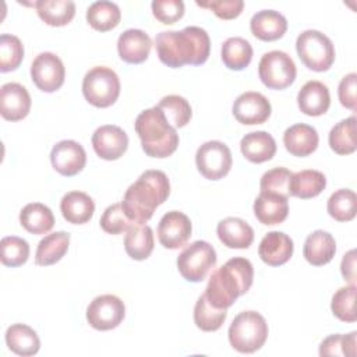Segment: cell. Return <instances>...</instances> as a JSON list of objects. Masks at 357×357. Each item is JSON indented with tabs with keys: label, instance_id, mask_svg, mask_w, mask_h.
<instances>
[{
	"label": "cell",
	"instance_id": "6da1fadb",
	"mask_svg": "<svg viewBox=\"0 0 357 357\" xmlns=\"http://www.w3.org/2000/svg\"><path fill=\"white\" fill-rule=\"evenodd\" d=\"M159 60L172 68L185 64H204L211 53L208 32L199 26H185L181 31H162L155 38Z\"/></svg>",
	"mask_w": 357,
	"mask_h": 357
},
{
	"label": "cell",
	"instance_id": "7a4b0ae2",
	"mask_svg": "<svg viewBox=\"0 0 357 357\" xmlns=\"http://www.w3.org/2000/svg\"><path fill=\"white\" fill-rule=\"evenodd\" d=\"M170 194V183L162 170H145L126 191L121 206L134 223H146Z\"/></svg>",
	"mask_w": 357,
	"mask_h": 357
},
{
	"label": "cell",
	"instance_id": "3957f363",
	"mask_svg": "<svg viewBox=\"0 0 357 357\" xmlns=\"http://www.w3.org/2000/svg\"><path fill=\"white\" fill-rule=\"evenodd\" d=\"M252 280V264L247 258L234 257L211 275L204 294L215 308L227 310L250 290Z\"/></svg>",
	"mask_w": 357,
	"mask_h": 357
},
{
	"label": "cell",
	"instance_id": "277c9868",
	"mask_svg": "<svg viewBox=\"0 0 357 357\" xmlns=\"http://www.w3.org/2000/svg\"><path fill=\"white\" fill-rule=\"evenodd\" d=\"M135 131L144 152L151 158H167L178 146V134L158 106L145 109L135 119Z\"/></svg>",
	"mask_w": 357,
	"mask_h": 357
},
{
	"label": "cell",
	"instance_id": "5b68a950",
	"mask_svg": "<svg viewBox=\"0 0 357 357\" xmlns=\"http://www.w3.org/2000/svg\"><path fill=\"white\" fill-rule=\"evenodd\" d=\"M230 346L238 353H254L259 350L268 337V324L257 311H243L234 317L229 326Z\"/></svg>",
	"mask_w": 357,
	"mask_h": 357
},
{
	"label": "cell",
	"instance_id": "8992f818",
	"mask_svg": "<svg viewBox=\"0 0 357 357\" xmlns=\"http://www.w3.org/2000/svg\"><path fill=\"white\" fill-rule=\"evenodd\" d=\"M296 50L301 63L312 71H328L335 61L332 40L317 29H307L297 36Z\"/></svg>",
	"mask_w": 357,
	"mask_h": 357
},
{
	"label": "cell",
	"instance_id": "52a82bcc",
	"mask_svg": "<svg viewBox=\"0 0 357 357\" xmlns=\"http://www.w3.org/2000/svg\"><path fill=\"white\" fill-rule=\"evenodd\" d=\"M84 98L95 107L112 106L120 95L119 75L109 67L96 66L82 79Z\"/></svg>",
	"mask_w": 357,
	"mask_h": 357
},
{
	"label": "cell",
	"instance_id": "ba28073f",
	"mask_svg": "<svg viewBox=\"0 0 357 357\" xmlns=\"http://www.w3.org/2000/svg\"><path fill=\"white\" fill-rule=\"evenodd\" d=\"M216 259L215 248L204 240H197L180 252L177 257V269L185 280L198 283L216 265Z\"/></svg>",
	"mask_w": 357,
	"mask_h": 357
},
{
	"label": "cell",
	"instance_id": "9c48e42d",
	"mask_svg": "<svg viewBox=\"0 0 357 357\" xmlns=\"http://www.w3.org/2000/svg\"><path fill=\"white\" fill-rule=\"evenodd\" d=\"M297 68L293 59L282 50H271L265 53L258 64V75L269 89H284L296 79Z\"/></svg>",
	"mask_w": 357,
	"mask_h": 357
},
{
	"label": "cell",
	"instance_id": "30bf717a",
	"mask_svg": "<svg viewBox=\"0 0 357 357\" xmlns=\"http://www.w3.org/2000/svg\"><path fill=\"white\" fill-rule=\"evenodd\" d=\"M198 172L208 180H220L231 169L233 158L229 146L220 141L204 142L195 153Z\"/></svg>",
	"mask_w": 357,
	"mask_h": 357
},
{
	"label": "cell",
	"instance_id": "8fae6325",
	"mask_svg": "<svg viewBox=\"0 0 357 357\" xmlns=\"http://www.w3.org/2000/svg\"><path fill=\"white\" fill-rule=\"evenodd\" d=\"M126 315L123 300L114 294L95 297L86 308V321L96 331H110L117 328Z\"/></svg>",
	"mask_w": 357,
	"mask_h": 357
},
{
	"label": "cell",
	"instance_id": "7c38bea8",
	"mask_svg": "<svg viewBox=\"0 0 357 357\" xmlns=\"http://www.w3.org/2000/svg\"><path fill=\"white\" fill-rule=\"evenodd\" d=\"M31 78L38 89L54 92L61 88L66 78V68L59 56L50 52L39 53L31 64Z\"/></svg>",
	"mask_w": 357,
	"mask_h": 357
},
{
	"label": "cell",
	"instance_id": "4fadbf2b",
	"mask_svg": "<svg viewBox=\"0 0 357 357\" xmlns=\"http://www.w3.org/2000/svg\"><path fill=\"white\" fill-rule=\"evenodd\" d=\"M192 231L190 218L180 211H170L162 216L158 225L159 243L169 250L183 247Z\"/></svg>",
	"mask_w": 357,
	"mask_h": 357
},
{
	"label": "cell",
	"instance_id": "5bb4252c",
	"mask_svg": "<svg viewBox=\"0 0 357 357\" xmlns=\"http://www.w3.org/2000/svg\"><path fill=\"white\" fill-rule=\"evenodd\" d=\"M50 162L57 173L71 177L85 167L86 152L79 142L74 139H63L53 146L50 152Z\"/></svg>",
	"mask_w": 357,
	"mask_h": 357
},
{
	"label": "cell",
	"instance_id": "9a60e30c",
	"mask_svg": "<svg viewBox=\"0 0 357 357\" xmlns=\"http://www.w3.org/2000/svg\"><path fill=\"white\" fill-rule=\"evenodd\" d=\"M272 112L271 102L259 92L248 91L241 93L233 103V116L245 126L265 123Z\"/></svg>",
	"mask_w": 357,
	"mask_h": 357
},
{
	"label": "cell",
	"instance_id": "2e32d148",
	"mask_svg": "<svg viewBox=\"0 0 357 357\" xmlns=\"http://www.w3.org/2000/svg\"><path fill=\"white\" fill-rule=\"evenodd\" d=\"M92 146L96 155L105 160L121 158L128 148V137L123 128L113 124H105L92 134Z\"/></svg>",
	"mask_w": 357,
	"mask_h": 357
},
{
	"label": "cell",
	"instance_id": "e0dca14e",
	"mask_svg": "<svg viewBox=\"0 0 357 357\" xmlns=\"http://www.w3.org/2000/svg\"><path fill=\"white\" fill-rule=\"evenodd\" d=\"M31 95L18 82H7L0 88V113L8 121H18L31 110Z\"/></svg>",
	"mask_w": 357,
	"mask_h": 357
},
{
	"label": "cell",
	"instance_id": "ac0fdd59",
	"mask_svg": "<svg viewBox=\"0 0 357 357\" xmlns=\"http://www.w3.org/2000/svg\"><path fill=\"white\" fill-rule=\"evenodd\" d=\"M152 40L142 29H126L117 40V52L123 61L128 64L144 63L151 52Z\"/></svg>",
	"mask_w": 357,
	"mask_h": 357
},
{
	"label": "cell",
	"instance_id": "d6986e66",
	"mask_svg": "<svg viewBox=\"0 0 357 357\" xmlns=\"http://www.w3.org/2000/svg\"><path fill=\"white\" fill-rule=\"evenodd\" d=\"M293 240L283 231H269L258 247L259 258L269 266H280L293 255Z\"/></svg>",
	"mask_w": 357,
	"mask_h": 357
},
{
	"label": "cell",
	"instance_id": "ffe728a7",
	"mask_svg": "<svg viewBox=\"0 0 357 357\" xmlns=\"http://www.w3.org/2000/svg\"><path fill=\"white\" fill-rule=\"evenodd\" d=\"M298 109L307 116H322L331 106V95L328 86L321 81H307L297 95Z\"/></svg>",
	"mask_w": 357,
	"mask_h": 357
},
{
	"label": "cell",
	"instance_id": "44dd1931",
	"mask_svg": "<svg viewBox=\"0 0 357 357\" xmlns=\"http://www.w3.org/2000/svg\"><path fill=\"white\" fill-rule=\"evenodd\" d=\"M319 137L312 126L297 123L286 128L283 134V144L286 151L298 158L311 155L318 148Z\"/></svg>",
	"mask_w": 357,
	"mask_h": 357
},
{
	"label": "cell",
	"instance_id": "7402d4cb",
	"mask_svg": "<svg viewBox=\"0 0 357 357\" xmlns=\"http://www.w3.org/2000/svg\"><path fill=\"white\" fill-rule=\"evenodd\" d=\"M289 198L261 191L254 201V215L259 223L272 226L282 223L289 215Z\"/></svg>",
	"mask_w": 357,
	"mask_h": 357
},
{
	"label": "cell",
	"instance_id": "603a6c76",
	"mask_svg": "<svg viewBox=\"0 0 357 357\" xmlns=\"http://www.w3.org/2000/svg\"><path fill=\"white\" fill-rule=\"evenodd\" d=\"M250 29L259 40H276L280 39L287 31V20L279 11L261 10L252 15Z\"/></svg>",
	"mask_w": 357,
	"mask_h": 357
},
{
	"label": "cell",
	"instance_id": "cb8c5ba5",
	"mask_svg": "<svg viewBox=\"0 0 357 357\" xmlns=\"http://www.w3.org/2000/svg\"><path fill=\"white\" fill-rule=\"evenodd\" d=\"M216 233L219 240L227 248H248L254 241L252 227L240 218H226L218 223Z\"/></svg>",
	"mask_w": 357,
	"mask_h": 357
},
{
	"label": "cell",
	"instance_id": "d4e9b609",
	"mask_svg": "<svg viewBox=\"0 0 357 357\" xmlns=\"http://www.w3.org/2000/svg\"><path fill=\"white\" fill-rule=\"evenodd\" d=\"M336 252L333 236L324 230H315L307 236L303 247V255L314 266H322L331 262Z\"/></svg>",
	"mask_w": 357,
	"mask_h": 357
},
{
	"label": "cell",
	"instance_id": "484cf974",
	"mask_svg": "<svg viewBox=\"0 0 357 357\" xmlns=\"http://www.w3.org/2000/svg\"><path fill=\"white\" fill-rule=\"evenodd\" d=\"M240 149L247 160L252 163H262L275 156L276 142L266 131H252L241 138Z\"/></svg>",
	"mask_w": 357,
	"mask_h": 357
},
{
	"label": "cell",
	"instance_id": "4316f807",
	"mask_svg": "<svg viewBox=\"0 0 357 357\" xmlns=\"http://www.w3.org/2000/svg\"><path fill=\"white\" fill-rule=\"evenodd\" d=\"M60 211L68 223L84 225L92 219L95 202L82 191H70L61 198Z\"/></svg>",
	"mask_w": 357,
	"mask_h": 357
},
{
	"label": "cell",
	"instance_id": "83f0119b",
	"mask_svg": "<svg viewBox=\"0 0 357 357\" xmlns=\"http://www.w3.org/2000/svg\"><path fill=\"white\" fill-rule=\"evenodd\" d=\"M70 245V234L67 231H54L46 234L38 244L35 252V264L49 266L59 262L67 252Z\"/></svg>",
	"mask_w": 357,
	"mask_h": 357
},
{
	"label": "cell",
	"instance_id": "f1b7e54d",
	"mask_svg": "<svg viewBox=\"0 0 357 357\" xmlns=\"http://www.w3.org/2000/svg\"><path fill=\"white\" fill-rule=\"evenodd\" d=\"M153 231L145 223L132 225L124 237V250L135 261L146 259L153 251Z\"/></svg>",
	"mask_w": 357,
	"mask_h": 357
},
{
	"label": "cell",
	"instance_id": "f546056e",
	"mask_svg": "<svg viewBox=\"0 0 357 357\" xmlns=\"http://www.w3.org/2000/svg\"><path fill=\"white\" fill-rule=\"evenodd\" d=\"M326 187V177L319 170L305 169L291 174L290 178V195L308 199L319 195Z\"/></svg>",
	"mask_w": 357,
	"mask_h": 357
},
{
	"label": "cell",
	"instance_id": "4dcf8cb0",
	"mask_svg": "<svg viewBox=\"0 0 357 357\" xmlns=\"http://www.w3.org/2000/svg\"><path fill=\"white\" fill-rule=\"evenodd\" d=\"M6 343L18 356H33L40 349L39 336L25 324H13L8 326L6 331Z\"/></svg>",
	"mask_w": 357,
	"mask_h": 357
},
{
	"label": "cell",
	"instance_id": "1f68e13d",
	"mask_svg": "<svg viewBox=\"0 0 357 357\" xmlns=\"http://www.w3.org/2000/svg\"><path fill=\"white\" fill-rule=\"evenodd\" d=\"M20 223L32 234H46L54 226V216L45 204L31 202L21 209Z\"/></svg>",
	"mask_w": 357,
	"mask_h": 357
},
{
	"label": "cell",
	"instance_id": "d6a6232c",
	"mask_svg": "<svg viewBox=\"0 0 357 357\" xmlns=\"http://www.w3.org/2000/svg\"><path fill=\"white\" fill-rule=\"evenodd\" d=\"M33 6L39 18L50 26L67 25L75 15V3L71 0H39Z\"/></svg>",
	"mask_w": 357,
	"mask_h": 357
},
{
	"label": "cell",
	"instance_id": "836d02e7",
	"mask_svg": "<svg viewBox=\"0 0 357 357\" xmlns=\"http://www.w3.org/2000/svg\"><path fill=\"white\" fill-rule=\"evenodd\" d=\"M220 57L223 64L229 70H244L251 63L252 46L244 38L231 36L223 42L220 49Z\"/></svg>",
	"mask_w": 357,
	"mask_h": 357
},
{
	"label": "cell",
	"instance_id": "e575fe53",
	"mask_svg": "<svg viewBox=\"0 0 357 357\" xmlns=\"http://www.w3.org/2000/svg\"><path fill=\"white\" fill-rule=\"evenodd\" d=\"M121 20V11L113 1L99 0L93 1L86 10L88 24L100 32H107L119 25Z\"/></svg>",
	"mask_w": 357,
	"mask_h": 357
},
{
	"label": "cell",
	"instance_id": "d590c367",
	"mask_svg": "<svg viewBox=\"0 0 357 357\" xmlns=\"http://www.w3.org/2000/svg\"><path fill=\"white\" fill-rule=\"evenodd\" d=\"M329 146L337 155H350L356 151V117L340 120L329 131Z\"/></svg>",
	"mask_w": 357,
	"mask_h": 357
},
{
	"label": "cell",
	"instance_id": "8d00e7d4",
	"mask_svg": "<svg viewBox=\"0 0 357 357\" xmlns=\"http://www.w3.org/2000/svg\"><path fill=\"white\" fill-rule=\"evenodd\" d=\"M331 218L337 222L353 220L357 211V195L350 188H340L335 191L326 204Z\"/></svg>",
	"mask_w": 357,
	"mask_h": 357
},
{
	"label": "cell",
	"instance_id": "74e56055",
	"mask_svg": "<svg viewBox=\"0 0 357 357\" xmlns=\"http://www.w3.org/2000/svg\"><path fill=\"white\" fill-rule=\"evenodd\" d=\"M227 311L225 308H215L206 300L205 294L199 296L194 307V322L197 328L204 332L218 331L226 321Z\"/></svg>",
	"mask_w": 357,
	"mask_h": 357
},
{
	"label": "cell",
	"instance_id": "f35d334b",
	"mask_svg": "<svg viewBox=\"0 0 357 357\" xmlns=\"http://www.w3.org/2000/svg\"><path fill=\"white\" fill-rule=\"evenodd\" d=\"M165 113L167 121L174 128H181L187 126L191 120L192 110L188 100L180 95H167L160 99L156 105Z\"/></svg>",
	"mask_w": 357,
	"mask_h": 357
},
{
	"label": "cell",
	"instance_id": "ab89813d",
	"mask_svg": "<svg viewBox=\"0 0 357 357\" xmlns=\"http://www.w3.org/2000/svg\"><path fill=\"white\" fill-rule=\"evenodd\" d=\"M24 59V45L15 35H0V71L8 73L20 67Z\"/></svg>",
	"mask_w": 357,
	"mask_h": 357
},
{
	"label": "cell",
	"instance_id": "60d3db41",
	"mask_svg": "<svg viewBox=\"0 0 357 357\" xmlns=\"http://www.w3.org/2000/svg\"><path fill=\"white\" fill-rule=\"evenodd\" d=\"M1 264L17 268L24 265L29 257V244L17 236H6L0 241Z\"/></svg>",
	"mask_w": 357,
	"mask_h": 357
},
{
	"label": "cell",
	"instance_id": "b9f144b4",
	"mask_svg": "<svg viewBox=\"0 0 357 357\" xmlns=\"http://www.w3.org/2000/svg\"><path fill=\"white\" fill-rule=\"evenodd\" d=\"M356 284L340 287L332 297L331 310L343 322H356Z\"/></svg>",
	"mask_w": 357,
	"mask_h": 357
},
{
	"label": "cell",
	"instance_id": "7bdbcfd3",
	"mask_svg": "<svg viewBox=\"0 0 357 357\" xmlns=\"http://www.w3.org/2000/svg\"><path fill=\"white\" fill-rule=\"evenodd\" d=\"M356 336L357 332L353 331L347 335L335 333L322 340L319 346L321 356H356Z\"/></svg>",
	"mask_w": 357,
	"mask_h": 357
},
{
	"label": "cell",
	"instance_id": "ee69618b",
	"mask_svg": "<svg viewBox=\"0 0 357 357\" xmlns=\"http://www.w3.org/2000/svg\"><path fill=\"white\" fill-rule=\"evenodd\" d=\"M291 174L293 173L286 167H273L262 174L259 181V188L261 191L273 192V194H279L289 198L290 195L289 185H290Z\"/></svg>",
	"mask_w": 357,
	"mask_h": 357
},
{
	"label": "cell",
	"instance_id": "f6af8a7d",
	"mask_svg": "<svg viewBox=\"0 0 357 357\" xmlns=\"http://www.w3.org/2000/svg\"><path fill=\"white\" fill-rule=\"evenodd\" d=\"M132 225L135 223L128 219L121 206V202L107 206L100 218V227L109 234H120L127 231Z\"/></svg>",
	"mask_w": 357,
	"mask_h": 357
},
{
	"label": "cell",
	"instance_id": "bcb514c9",
	"mask_svg": "<svg viewBox=\"0 0 357 357\" xmlns=\"http://www.w3.org/2000/svg\"><path fill=\"white\" fill-rule=\"evenodd\" d=\"M152 13L162 24H174L184 15V3L181 0H153Z\"/></svg>",
	"mask_w": 357,
	"mask_h": 357
},
{
	"label": "cell",
	"instance_id": "7dc6e473",
	"mask_svg": "<svg viewBox=\"0 0 357 357\" xmlns=\"http://www.w3.org/2000/svg\"><path fill=\"white\" fill-rule=\"evenodd\" d=\"M197 4L212 10L215 15L222 20L237 18L244 8L243 0H211V1H197Z\"/></svg>",
	"mask_w": 357,
	"mask_h": 357
},
{
	"label": "cell",
	"instance_id": "c3c4849f",
	"mask_svg": "<svg viewBox=\"0 0 357 357\" xmlns=\"http://www.w3.org/2000/svg\"><path fill=\"white\" fill-rule=\"evenodd\" d=\"M356 88H357V74L356 73H350L347 75H344L342 78V81L339 82V88H337V96L339 100L342 103V106L350 109V110H356Z\"/></svg>",
	"mask_w": 357,
	"mask_h": 357
},
{
	"label": "cell",
	"instance_id": "681fc988",
	"mask_svg": "<svg viewBox=\"0 0 357 357\" xmlns=\"http://www.w3.org/2000/svg\"><path fill=\"white\" fill-rule=\"evenodd\" d=\"M340 271L344 280H347L350 284H356V251L354 250H350L343 255Z\"/></svg>",
	"mask_w": 357,
	"mask_h": 357
}]
</instances>
